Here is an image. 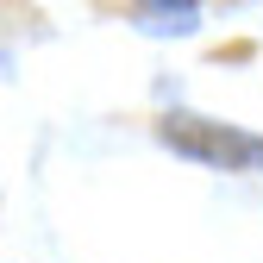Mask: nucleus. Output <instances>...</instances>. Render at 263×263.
<instances>
[{
    "mask_svg": "<svg viewBox=\"0 0 263 263\" xmlns=\"http://www.w3.org/2000/svg\"><path fill=\"white\" fill-rule=\"evenodd\" d=\"M163 144L207 163V170H263V138L257 132L219 125V119H201V113H170L163 119Z\"/></svg>",
    "mask_w": 263,
    "mask_h": 263,
    "instance_id": "1",
    "label": "nucleus"
},
{
    "mask_svg": "<svg viewBox=\"0 0 263 263\" xmlns=\"http://www.w3.org/2000/svg\"><path fill=\"white\" fill-rule=\"evenodd\" d=\"M132 19L144 31H194L201 25V7H188V0H176V7H132Z\"/></svg>",
    "mask_w": 263,
    "mask_h": 263,
    "instance_id": "2",
    "label": "nucleus"
}]
</instances>
